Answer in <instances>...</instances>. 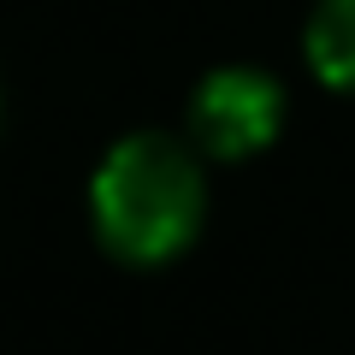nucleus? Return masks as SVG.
<instances>
[{
    "label": "nucleus",
    "instance_id": "obj_2",
    "mask_svg": "<svg viewBox=\"0 0 355 355\" xmlns=\"http://www.w3.org/2000/svg\"><path fill=\"white\" fill-rule=\"evenodd\" d=\"M196 142L219 160H243V154H261L266 142L279 137L284 125V89L266 71H249V65H225L214 71L202 89H196L190 107Z\"/></svg>",
    "mask_w": 355,
    "mask_h": 355
},
{
    "label": "nucleus",
    "instance_id": "obj_3",
    "mask_svg": "<svg viewBox=\"0 0 355 355\" xmlns=\"http://www.w3.org/2000/svg\"><path fill=\"white\" fill-rule=\"evenodd\" d=\"M308 65L320 83L331 89H355V0H320L308 18Z\"/></svg>",
    "mask_w": 355,
    "mask_h": 355
},
{
    "label": "nucleus",
    "instance_id": "obj_1",
    "mask_svg": "<svg viewBox=\"0 0 355 355\" xmlns=\"http://www.w3.org/2000/svg\"><path fill=\"white\" fill-rule=\"evenodd\" d=\"M202 166L166 137H125L89 184L95 237L137 266H160L190 249L202 231Z\"/></svg>",
    "mask_w": 355,
    "mask_h": 355
}]
</instances>
